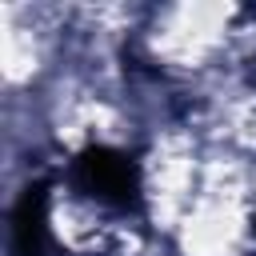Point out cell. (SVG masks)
<instances>
[{"mask_svg":"<svg viewBox=\"0 0 256 256\" xmlns=\"http://www.w3.org/2000/svg\"><path fill=\"white\" fill-rule=\"evenodd\" d=\"M16 256H48V188L32 184L24 188L16 216H12Z\"/></svg>","mask_w":256,"mask_h":256,"instance_id":"7a4b0ae2","label":"cell"},{"mask_svg":"<svg viewBox=\"0 0 256 256\" xmlns=\"http://www.w3.org/2000/svg\"><path fill=\"white\" fill-rule=\"evenodd\" d=\"M76 184L104 200V204H116V208H128L140 200V172L136 164L124 156V152H112V148H88L80 152L76 160Z\"/></svg>","mask_w":256,"mask_h":256,"instance_id":"6da1fadb","label":"cell"}]
</instances>
